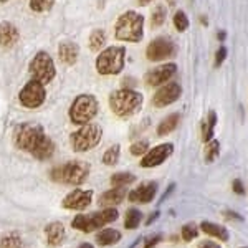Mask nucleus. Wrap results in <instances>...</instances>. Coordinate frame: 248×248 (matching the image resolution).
Masks as SVG:
<instances>
[{"label":"nucleus","instance_id":"nucleus-1","mask_svg":"<svg viewBox=\"0 0 248 248\" xmlns=\"http://www.w3.org/2000/svg\"><path fill=\"white\" fill-rule=\"evenodd\" d=\"M114 37L121 42L138 43L144 37V17L134 10L119 15L114 25Z\"/></svg>","mask_w":248,"mask_h":248},{"label":"nucleus","instance_id":"nucleus-2","mask_svg":"<svg viewBox=\"0 0 248 248\" xmlns=\"http://www.w3.org/2000/svg\"><path fill=\"white\" fill-rule=\"evenodd\" d=\"M142 94L129 88H121L116 90L109 96V106L111 111L118 118H131L136 113H139L142 108Z\"/></svg>","mask_w":248,"mask_h":248},{"label":"nucleus","instance_id":"nucleus-3","mask_svg":"<svg viewBox=\"0 0 248 248\" xmlns=\"http://www.w3.org/2000/svg\"><path fill=\"white\" fill-rule=\"evenodd\" d=\"M126 60V48L124 46H108L99 51L96 58V71L103 77L119 75L124 68Z\"/></svg>","mask_w":248,"mask_h":248},{"label":"nucleus","instance_id":"nucleus-4","mask_svg":"<svg viewBox=\"0 0 248 248\" xmlns=\"http://www.w3.org/2000/svg\"><path fill=\"white\" fill-rule=\"evenodd\" d=\"M90 175V166L81 161H71L63 166H58L51 170V179L60 184H70V186H79Z\"/></svg>","mask_w":248,"mask_h":248},{"label":"nucleus","instance_id":"nucleus-5","mask_svg":"<svg viewBox=\"0 0 248 248\" xmlns=\"http://www.w3.org/2000/svg\"><path fill=\"white\" fill-rule=\"evenodd\" d=\"M45 131L40 124H33V123H23L18 124L14 131V144L18 147V149L25 151V153H30L37 147V144L45 138Z\"/></svg>","mask_w":248,"mask_h":248},{"label":"nucleus","instance_id":"nucleus-6","mask_svg":"<svg viewBox=\"0 0 248 248\" xmlns=\"http://www.w3.org/2000/svg\"><path fill=\"white\" fill-rule=\"evenodd\" d=\"M116 218H118V210L108 207V209L101 210V212H96V214L77 215V217L73 218V223H71V225H73V229L90 233V232H94L96 229H101V227L108 225V223L114 222Z\"/></svg>","mask_w":248,"mask_h":248},{"label":"nucleus","instance_id":"nucleus-7","mask_svg":"<svg viewBox=\"0 0 248 248\" xmlns=\"http://www.w3.org/2000/svg\"><path fill=\"white\" fill-rule=\"evenodd\" d=\"M98 114V99L93 94H79L70 108V119L73 124L83 126Z\"/></svg>","mask_w":248,"mask_h":248},{"label":"nucleus","instance_id":"nucleus-8","mask_svg":"<svg viewBox=\"0 0 248 248\" xmlns=\"http://www.w3.org/2000/svg\"><path fill=\"white\" fill-rule=\"evenodd\" d=\"M103 138V129L98 124H83L78 131L71 134V146L77 153H86L99 144Z\"/></svg>","mask_w":248,"mask_h":248},{"label":"nucleus","instance_id":"nucleus-9","mask_svg":"<svg viewBox=\"0 0 248 248\" xmlns=\"http://www.w3.org/2000/svg\"><path fill=\"white\" fill-rule=\"evenodd\" d=\"M29 71L31 75V79H37L42 85H48L50 81H53L55 75H57V68H55L53 58L50 57L48 51H38L33 58H31Z\"/></svg>","mask_w":248,"mask_h":248},{"label":"nucleus","instance_id":"nucleus-10","mask_svg":"<svg viewBox=\"0 0 248 248\" xmlns=\"http://www.w3.org/2000/svg\"><path fill=\"white\" fill-rule=\"evenodd\" d=\"M45 98H46L45 85H42L37 79H30V81L20 90V94H18L20 105L23 108H29V109L40 108L45 103Z\"/></svg>","mask_w":248,"mask_h":248},{"label":"nucleus","instance_id":"nucleus-11","mask_svg":"<svg viewBox=\"0 0 248 248\" xmlns=\"http://www.w3.org/2000/svg\"><path fill=\"white\" fill-rule=\"evenodd\" d=\"M175 46L169 38H155L147 45L146 57L149 62H162L174 55Z\"/></svg>","mask_w":248,"mask_h":248},{"label":"nucleus","instance_id":"nucleus-12","mask_svg":"<svg viewBox=\"0 0 248 248\" xmlns=\"http://www.w3.org/2000/svg\"><path fill=\"white\" fill-rule=\"evenodd\" d=\"M182 94V88L177 83H167L162 88H159L153 96V106L155 108H166L175 103Z\"/></svg>","mask_w":248,"mask_h":248},{"label":"nucleus","instance_id":"nucleus-13","mask_svg":"<svg viewBox=\"0 0 248 248\" xmlns=\"http://www.w3.org/2000/svg\"><path fill=\"white\" fill-rule=\"evenodd\" d=\"M177 73V66L175 63H164V65L154 68L146 75V85L151 88H157L166 85L169 79Z\"/></svg>","mask_w":248,"mask_h":248},{"label":"nucleus","instance_id":"nucleus-14","mask_svg":"<svg viewBox=\"0 0 248 248\" xmlns=\"http://www.w3.org/2000/svg\"><path fill=\"white\" fill-rule=\"evenodd\" d=\"M174 153V146L170 142L166 144H159L155 146L154 149L147 151L144 154L142 161H141V167H155V166H161V164L166 161V159L170 157V154Z\"/></svg>","mask_w":248,"mask_h":248},{"label":"nucleus","instance_id":"nucleus-15","mask_svg":"<svg viewBox=\"0 0 248 248\" xmlns=\"http://www.w3.org/2000/svg\"><path fill=\"white\" fill-rule=\"evenodd\" d=\"M91 199H93V192L91 190L77 189L63 199V207L70 210H85L90 207Z\"/></svg>","mask_w":248,"mask_h":248},{"label":"nucleus","instance_id":"nucleus-16","mask_svg":"<svg viewBox=\"0 0 248 248\" xmlns=\"http://www.w3.org/2000/svg\"><path fill=\"white\" fill-rule=\"evenodd\" d=\"M20 33L18 29L12 22H2L0 23V48L10 50L18 43Z\"/></svg>","mask_w":248,"mask_h":248},{"label":"nucleus","instance_id":"nucleus-17","mask_svg":"<svg viewBox=\"0 0 248 248\" xmlns=\"http://www.w3.org/2000/svg\"><path fill=\"white\" fill-rule=\"evenodd\" d=\"M157 192V184L155 182H146L139 186L138 189L129 192V201L136 203H149L154 199Z\"/></svg>","mask_w":248,"mask_h":248},{"label":"nucleus","instance_id":"nucleus-18","mask_svg":"<svg viewBox=\"0 0 248 248\" xmlns=\"http://www.w3.org/2000/svg\"><path fill=\"white\" fill-rule=\"evenodd\" d=\"M79 57V46L71 40H65L58 45V58L65 65H75Z\"/></svg>","mask_w":248,"mask_h":248},{"label":"nucleus","instance_id":"nucleus-19","mask_svg":"<svg viewBox=\"0 0 248 248\" xmlns=\"http://www.w3.org/2000/svg\"><path fill=\"white\" fill-rule=\"evenodd\" d=\"M124 197H126V189H124V187H114V189L105 192V194L99 197V205L108 209V207L121 203Z\"/></svg>","mask_w":248,"mask_h":248},{"label":"nucleus","instance_id":"nucleus-20","mask_svg":"<svg viewBox=\"0 0 248 248\" xmlns=\"http://www.w3.org/2000/svg\"><path fill=\"white\" fill-rule=\"evenodd\" d=\"M53 153H55V144L48 136H45V138L37 144V147L31 151V155L40 159V161H45V159H50L51 155H53Z\"/></svg>","mask_w":248,"mask_h":248},{"label":"nucleus","instance_id":"nucleus-21","mask_svg":"<svg viewBox=\"0 0 248 248\" xmlns=\"http://www.w3.org/2000/svg\"><path fill=\"white\" fill-rule=\"evenodd\" d=\"M45 233H46V242L50 247L60 245V243L63 242V238H65V229H63V225L60 222L50 223V225L46 227Z\"/></svg>","mask_w":248,"mask_h":248},{"label":"nucleus","instance_id":"nucleus-22","mask_svg":"<svg viewBox=\"0 0 248 248\" xmlns=\"http://www.w3.org/2000/svg\"><path fill=\"white\" fill-rule=\"evenodd\" d=\"M179 123H181V114H177V113L169 114L167 118H164L162 121L159 123V126H157V134H159V136H167V134H170L172 131H174L175 127L179 126Z\"/></svg>","mask_w":248,"mask_h":248},{"label":"nucleus","instance_id":"nucleus-23","mask_svg":"<svg viewBox=\"0 0 248 248\" xmlns=\"http://www.w3.org/2000/svg\"><path fill=\"white\" fill-rule=\"evenodd\" d=\"M201 229L205 232L207 235L215 238H220L222 242H227L229 240V232L223 229L222 225H217V223H212V222H203L201 225Z\"/></svg>","mask_w":248,"mask_h":248},{"label":"nucleus","instance_id":"nucleus-24","mask_svg":"<svg viewBox=\"0 0 248 248\" xmlns=\"http://www.w3.org/2000/svg\"><path fill=\"white\" fill-rule=\"evenodd\" d=\"M119 238H121V233H119L118 230L114 229H106L103 232H99L98 235H96V243L98 245H113V243H118Z\"/></svg>","mask_w":248,"mask_h":248},{"label":"nucleus","instance_id":"nucleus-25","mask_svg":"<svg viewBox=\"0 0 248 248\" xmlns=\"http://www.w3.org/2000/svg\"><path fill=\"white\" fill-rule=\"evenodd\" d=\"M105 43H106V33H105V30L96 29V30L91 31L90 38H88V45H90V50L101 51L103 46H105Z\"/></svg>","mask_w":248,"mask_h":248},{"label":"nucleus","instance_id":"nucleus-26","mask_svg":"<svg viewBox=\"0 0 248 248\" xmlns=\"http://www.w3.org/2000/svg\"><path fill=\"white\" fill-rule=\"evenodd\" d=\"M215 124H217V114H215V111H210L207 119L202 123V141L203 142H209L212 139Z\"/></svg>","mask_w":248,"mask_h":248},{"label":"nucleus","instance_id":"nucleus-27","mask_svg":"<svg viewBox=\"0 0 248 248\" xmlns=\"http://www.w3.org/2000/svg\"><path fill=\"white\" fill-rule=\"evenodd\" d=\"M142 220V214L138 209H129L126 212V218H124V227L129 230L136 229V227L141 223Z\"/></svg>","mask_w":248,"mask_h":248},{"label":"nucleus","instance_id":"nucleus-28","mask_svg":"<svg viewBox=\"0 0 248 248\" xmlns=\"http://www.w3.org/2000/svg\"><path fill=\"white\" fill-rule=\"evenodd\" d=\"M136 181V177L129 172H116V174L111 177V184L114 187H126L129 184H133Z\"/></svg>","mask_w":248,"mask_h":248},{"label":"nucleus","instance_id":"nucleus-29","mask_svg":"<svg viewBox=\"0 0 248 248\" xmlns=\"http://www.w3.org/2000/svg\"><path fill=\"white\" fill-rule=\"evenodd\" d=\"M218 153H220V142L217 139H210L209 142H205V151H203V154H205L207 162H214L215 159H217Z\"/></svg>","mask_w":248,"mask_h":248},{"label":"nucleus","instance_id":"nucleus-30","mask_svg":"<svg viewBox=\"0 0 248 248\" xmlns=\"http://www.w3.org/2000/svg\"><path fill=\"white\" fill-rule=\"evenodd\" d=\"M166 15H167V10L164 5H157L155 9L153 10V14H151V27L153 29H157V27H161L164 22H166Z\"/></svg>","mask_w":248,"mask_h":248},{"label":"nucleus","instance_id":"nucleus-31","mask_svg":"<svg viewBox=\"0 0 248 248\" xmlns=\"http://www.w3.org/2000/svg\"><path fill=\"white\" fill-rule=\"evenodd\" d=\"M119 154H121V147H119V144H114V146H111L109 149L103 154V162H105L106 166H114V164H118L119 161Z\"/></svg>","mask_w":248,"mask_h":248},{"label":"nucleus","instance_id":"nucleus-32","mask_svg":"<svg viewBox=\"0 0 248 248\" xmlns=\"http://www.w3.org/2000/svg\"><path fill=\"white\" fill-rule=\"evenodd\" d=\"M55 0H30V9L35 12V14H46V12L51 10Z\"/></svg>","mask_w":248,"mask_h":248},{"label":"nucleus","instance_id":"nucleus-33","mask_svg":"<svg viewBox=\"0 0 248 248\" xmlns=\"http://www.w3.org/2000/svg\"><path fill=\"white\" fill-rule=\"evenodd\" d=\"M174 27L177 31H186L189 29V18H187V15L184 14L182 10H179L174 14Z\"/></svg>","mask_w":248,"mask_h":248},{"label":"nucleus","instance_id":"nucleus-34","mask_svg":"<svg viewBox=\"0 0 248 248\" xmlns=\"http://www.w3.org/2000/svg\"><path fill=\"white\" fill-rule=\"evenodd\" d=\"M0 248H22V240L15 235H9L0 240Z\"/></svg>","mask_w":248,"mask_h":248},{"label":"nucleus","instance_id":"nucleus-35","mask_svg":"<svg viewBox=\"0 0 248 248\" xmlns=\"http://www.w3.org/2000/svg\"><path fill=\"white\" fill-rule=\"evenodd\" d=\"M199 230L197 227L194 225V223H187V225L182 227V238L186 240V242H190V240H194L197 237Z\"/></svg>","mask_w":248,"mask_h":248},{"label":"nucleus","instance_id":"nucleus-36","mask_svg":"<svg viewBox=\"0 0 248 248\" xmlns=\"http://www.w3.org/2000/svg\"><path fill=\"white\" fill-rule=\"evenodd\" d=\"M149 151V142L147 141H138L131 146V154L133 155H144Z\"/></svg>","mask_w":248,"mask_h":248},{"label":"nucleus","instance_id":"nucleus-37","mask_svg":"<svg viewBox=\"0 0 248 248\" xmlns=\"http://www.w3.org/2000/svg\"><path fill=\"white\" fill-rule=\"evenodd\" d=\"M225 58H227V48L220 46L217 50V53H215V68H218L222 65V63L225 62Z\"/></svg>","mask_w":248,"mask_h":248},{"label":"nucleus","instance_id":"nucleus-38","mask_svg":"<svg viewBox=\"0 0 248 248\" xmlns=\"http://www.w3.org/2000/svg\"><path fill=\"white\" fill-rule=\"evenodd\" d=\"M232 187H233L235 194H238V195L245 194V187H243V184H242V181H240V179H235L233 184H232Z\"/></svg>","mask_w":248,"mask_h":248},{"label":"nucleus","instance_id":"nucleus-39","mask_svg":"<svg viewBox=\"0 0 248 248\" xmlns=\"http://www.w3.org/2000/svg\"><path fill=\"white\" fill-rule=\"evenodd\" d=\"M161 242V235H154V237L147 238L146 245H144V248H153L154 245H157V243Z\"/></svg>","mask_w":248,"mask_h":248},{"label":"nucleus","instance_id":"nucleus-40","mask_svg":"<svg viewBox=\"0 0 248 248\" xmlns=\"http://www.w3.org/2000/svg\"><path fill=\"white\" fill-rule=\"evenodd\" d=\"M201 248H220L217 243H214V242H207V243H203V245Z\"/></svg>","mask_w":248,"mask_h":248},{"label":"nucleus","instance_id":"nucleus-41","mask_svg":"<svg viewBox=\"0 0 248 248\" xmlns=\"http://www.w3.org/2000/svg\"><path fill=\"white\" fill-rule=\"evenodd\" d=\"M139 3H141V5H149L151 2H153V0H138Z\"/></svg>","mask_w":248,"mask_h":248},{"label":"nucleus","instance_id":"nucleus-42","mask_svg":"<svg viewBox=\"0 0 248 248\" xmlns=\"http://www.w3.org/2000/svg\"><path fill=\"white\" fill-rule=\"evenodd\" d=\"M217 38H218V40H225V31H218Z\"/></svg>","mask_w":248,"mask_h":248},{"label":"nucleus","instance_id":"nucleus-43","mask_svg":"<svg viewBox=\"0 0 248 248\" xmlns=\"http://www.w3.org/2000/svg\"><path fill=\"white\" fill-rule=\"evenodd\" d=\"M78 248H93V245H91V243H83V245H79Z\"/></svg>","mask_w":248,"mask_h":248},{"label":"nucleus","instance_id":"nucleus-44","mask_svg":"<svg viewBox=\"0 0 248 248\" xmlns=\"http://www.w3.org/2000/svg\"><path fill=\"white\" fill-rule=\"evenodd\" d=\"M0 2H9V0H0Z\"/></svg>","mask_w":248,"mask_h":248},{"label":"nucleus","instance_id":"nucleus-45","mask_svg":"<svg viewBox=\"0 0 248 248\" xmlns=\"http://www.w3.org/2000/svg\"><path fill=\"white\" fill-rule=\"evenodd\" d=\"M169 2H174V0H169Z\"/></svg>","mask_w":248,"mask_h":248}]
</instances>
